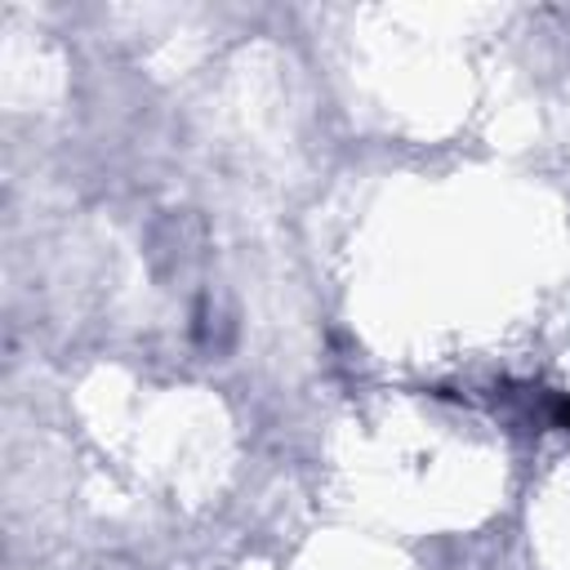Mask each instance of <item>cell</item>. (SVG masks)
Returning <instances> with one entry per match:
<instances>
[{
	"mask_svg": "<svg viewBox=\"0 0 570 570\" xmlns=\"http://www.w3.org/2000/svg\"><path fill=\"white\" fill-rule=\"evenodd\" d=\"M552 419H557V428L570 432V396H557V401H552Z\"/></svg>",
	"mask_w": 570,
	"mask_h": 570,
	"instance_id": "obj_1",
	"label": "cell"
}]
</instances>
